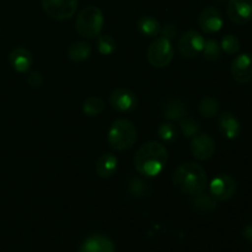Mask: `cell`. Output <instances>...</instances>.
I'll return each mask as SVG.
<instances>
[{
  "label": "cell",
  "mask_w": 252,
  "mask_h": 252,
  "mask_svg": "<svg viewBox=\"0 0 252 252\" xmlns=\"http://www.w3.org/2000/svg\"><path fill=\"white\" fill-rule=\"evenodd\" d=\"M219 129H220L221 134L228 139H235L240 135L241 126L238 118L230 112L221 113L219 117Z\"/></svg>",
  "instance_id": "obj_15"
},
{
  "label": "cell",
  "mask_w": 252,
  "mask_h": 252,
  "mask_svg": "<svg viewBox=\"0 0 252 252\" xmlns=\"http://www.w3.org/2000/svg\"><path fill=\"white\" fill-rule=\"evenodd\" d=\"M137 142V128L130 121L117 120L108 130V144L115 150H127Z\"/></svg>",
  "instance_id": "obj_4"
},
{
  "label": "cell",
  "mask_w": 252,
  "mask_h": 252,
  "mask_svg": "<svg viewBox=\"0 0 252 252\" xmlns=\"http://www.w3.org/2000/svg\"><path fill=\"white\" fill-rule=\"evenodd\" d=\"M161 31H162V37H165V38L169 39V41L174 39L177 34L176 25L172 24V22H169V24L165 25L164 29H162Z\"/></svg>",
  "instance_id": "obj_30"
},
{
  "label": "cell",
  "mask_w": 252,
  "mask_h": 252,
  "mask_svg": "<svg viewBox=\"0 0 252 252\" xmlns=\"http://www.w3.org/2000/svg\"><path fill=\"white\" fill-rule=\"evenodd\" d=\"M138 29L145 37H155L161 32L159 21L153 16H143L138 21Z\"/></svg>",
  "instance_id": "obj_20"
},
{
  "label": "cell",
  "mask_w": 252,
  "mask_h": 252,
  "mask_svg": "<svg viewBox=\"0 0 252 252\" xmlns=\"http://www.w3.org/2000/svg\"><path fill=\"white\" fill-rule=\"evenodd\" d=\"M217 1H225V0H217Z\"/></svg>",
  "instance_id": "obj_33"
},
{
  "label": "cell",
  "mask_w": 252,
  "mask_h": 252,
  "mask_svg": "<svg viewBox=\"0 0 252 252\" xmlns=\"http://www.w3.org/2000/svg\"><path fill=\"white\" fill-rule=\"evenodd\" d=\"M79 252H116V246L106 236L94 234L83 241Z\"/></svg>",
  "instance_id": "obj_14"
},
{
  "label": "cell",
  "mask_w": 252,
  "mask_h": 252,
  "mask_svg": "<svg viewBox=\"0 0 252 252\" xmlns=\"http://www.w3.org/2000/svg\"><path fill=\"white\" fill-rule=\"evenodd\" d=\"M110 105L113 110L120 112H128L133 111L138 106V98L134 93L128 89H116L110 95Z\"/></svg>",
  "instance_id": "obj_11"
},
{
  "label": "cell",
  "mask_w": 252,
  "mask_h": 252,
  "mask_svg": "<svg viewBox=\"0 0 252 252\" xmlns=\"http://www.w3.org/2000/svg\"><path fill=\"white\" fill-rule=\"evenodd\" d=\"M209 189H211V196L216 201H228L235 194L236 182L230 175L221 174L212 180Z\"/></svg>",
  "instance_id": "obj_7"
},
{
  "label": "cell",
  "mask_w": 252,
  "mask_h": 252,
  "mask_svg": "<svg viewBox=\"0 0 252 252\" xmlns=\"http://www.w3.org/2000/svg\"><path fill=\"white\" fill-rule=\"evenodd\" d=\"M158 134H159L160 139H162L164 142H174L177 137V130L175 128L174 125L171 123H162L161 126L158 129Z\"/></svg>",
  "instance_id": "obj_29"
},
{
  "label": "cell",
  "mask_w": 252,
  "mask_h": 252,
  "mask_svg": "<svg viewBox=\"0 0 252 252\" xmlns=\"http://www.w3.org/2000/svg\"><path fill=\"white\" fill-rule=\"evenodd\" d=\"M105 108V101L97 96H91L88 97L83 103V112L85 115L94 117V116L100 115Z\"/></svg>",
  "instance_id": "obj_22"
},
{
  "label": "cell",
  "mask_w": 252,
  "mask_h": 252,
  "mask_svg": "<svg viewBox=\"0 0 252 252\" xmlns=\"http://www.w3.org/2000/svg\"><path fill=\"white\" fill-rule=\"evenodd\" d=\"M231 75L240 84L252 80V54L244 53L234 59L231 64Z\"/></svg>",
  "instance_id": "obj_12"
},
{
  "label": "cell",
  "mask_w": 252,
  "mask_h": 252,
  "mask_svg": "<svg viewBox=\"0 0 252 252\" xmlns=\"http://www.w3.org/2000/svg\"><path fill=\"white\" fill-rule=\"evenodd\" d=\"M148 62L155 68H165L171 63L174 58V48H172L171 41L165 37L155 38L150 43L147 51Z\"/></svg>",
  "instance_id": "obj_5"
},
{
  "label": "cell",
  "mask_w": 252,
  "mask_h": 252,
  "mask_svg": "<svg viewBox=\"0 0 252 252\" xmlns=\"http://www.w3.org/2000/svg\"><path fill=\"white\" fill-rule=\"evenodd\" d=\"M167 162V150L161 143L147 142L138 149L134 157L137 171L144 176L153 177L164 170Z\"/></svg>",
  "instance_id": "obj_1"
},
{
  "label": "cell",
  "mask_w": 252,
  "mask_h": 252,
  "mask_svg": "<svg viewBox=\"0 0 252 252\" xmlns=\"http://www.w3.org/2000/svg\"><path fill=\"white\" fill-rule=\"evenodd\" d=\"M206 41L199 32L194 30L185 32L179 41V51L185 58H194L198 56L202 51Z\"/></svg>",
  "instance_id": "obj_8"
},
{
  "label": "cell",
  "mask_w": 252,
  "mask_h": 252,
  "mask_svg": "<svg viewBox=\"0 0 252 252\" xmlns=\"http://www.w3.org/2000/svg\"><path fill=\"white\" fill-rule=\"evenodd\" d=\"M162 115L169 121L181 120L187 115L186 102L177 97L166 98L162 105Z\"/></svg>",
  "instance_id": "obj_16"
},
{
  "label": "cell",
  "mask_w": 252,
  "mask_h": 252,
  "mask_svg": "<svg viewBox=\"0 0 252 252\" xmlns=\"http://www.w3.org/2000/svg\"><path fill=\"white\" fill-rule=\"evenodd\" d=\"M220 106L219 102L213 97H204L199 103V112L203 117L213 118L219 113Z\"/></svg>",
  "instance_id": "obj_24"
},
{
  "label": "cell",
  "mask_w": 252,
  "mask_h": 252,
  "mask_svg": "<svg viewBox=\"0 0 252 252\" xmlns=\"http://www.w3.org/2000/svg\"><path fill=\"white\" fill-rule=\"evenodd\" d=\"M191 206L194 211L199 213H208L216 209L217 201L212 196L201 193L198 196H194V198L191 201Z\"/></svg>",
  "instance_id": "obj_21"
},
{
  "label": "cell",
  "mask_w": 252,
  "mask_h": 252,
  "mask_svg": "<svg viewBox=\"0 0 252 252\" xmlns=\"http://www.w3.org/2000/svg\"><path fill=\"white\" fill-rule=\"evenodd\" d=\"M103 27V14L98 7L86 6L78 14L75 21L76 32L81 37L93 39L100 36Z\"/></svg>",
  "instance_id": "obj_3"
},
{
  "label": "cell",
  "mask_w": 252,
  "mask_h": 252,
  "mask_svg": "<svg viewBox=\"0 0 252 252\" xmlns=\"http://www.w3.org/2000/svg\"><path fill=\"white\" fill-rule=\"evenodd\" d=\"M90 54L91 47L86 42H74L68 48V57L70 58V61L75 62V63H80V62L86 61V59H89Z\"/></svg>",
  "instance_id": "obj_19"
},
{
  "label": "cell",
  "mask_w": 252,
  "mask_h": 252,
  "mask_svg": "<svg viewBox=\"0 0 252 252\" xmlns=\"http://www.w3.org/2000/svg\"><path fill=\"white\" fill-rule=\"evenodd\" d=\"M27 83L32 88H39L42 85V83H43V76H42V74L39 71H33L27 78Z\"/></svg>",
  "instance_id": "obj_31"
},
{
  "label": "cell",
  "mask_w": 252,
  "mask_h": 252,
  "mask_svg": "<svg viewBox=\"0 0 252 252\" xmlns=\"http://www.w3.org/2000/svg\"><path fill=\"white\" fill-rule=\"evenodd\" d=\"M204 59H207L208 62H217L220 59L221 56V47L214 39H208L206 41L203 47V51H202Z\"/></svg>",
  "instance_id": "obj_25"
},
{
  "label": "cell",
  "mask_w": 252,
  "mask_h": 252,
  "mask_svg": "<svg viewBox=\"0 0 252 252\" xmlns=\"http://www.w3.org/2000/svg\"><path fill=\"white\" fill-rule=\"evenodd\" d=\"M128 189L129 192L135 197H143L148 196L150 193V186L149 184L144 182L143 180L138 179V177H133L128 184Z\"/></svg>",
  "instance_id": "obj_26"
},
{
  "label": "cell",
  "mask_w": 252,
  "mask_h": 252,
  "mask_svg": "<svg viewBox=\"0 0 252 252\" xmlns=\"http://www.w3.org/2000/svg\"><path fill=\"white\" fill-rule=\"evenodd\" d=\"M243 234H244V238H245L246 240L251 241V243H252V225L246 226V228L244 229Z\"/></svg>",
  "instance_id": "obj_32"
},
{
  "label": "cell",
  "mask_w": 252,
  "mask_h": 252,
  "mask_svg": "<svg viewBox=\"0 0 252 252\" xmlns=\"http://www.w3.org/2000/svg\"><path fill=\"white\" fill-rule=\"evenodd\" d=\"M214 152H216V143L211 135L206 133H198L192 138L191 153L197 160L204 161L211 159L214 155Z\"/></svg>",
  "instance_id": "obj_10"
},
{
  "label": "cell",
  "mask_w": 252,
  "mask_h": 252,
  "mask_svg": "<svg viewBox=\"0 0 252 252\" xmlns=\"http://www.w3.org/2000/svg\"><path fill=\"white\" fill-rule=\"evenodd\" d=\"M221 51H224L228 54H236L240 49V41L234 34H226L224 38L221 39Z\"/></svg>",
  "instance_id": "obj_28"
},
{
  "label": "cell",
  "mask_w": 252,
  "mask_h": 252,
  "mask_svg": "<svg viewBox=\"0 0 252 252\" xmlns=\"http://www.w3.org/2000/svg\"><path fill=\"white\" fill-rule=\"evenodd\" d=\"M116 47H117V43H116L115 38L112 36H110V34L98 36L97 48L101 54H103V56H110V54H112L116 51Z\"/></svg>",
  "instance_id": "obj_27"
},
{
  "label": "cell",
  "mask_w": 252,
  "mask_h": 252,
  "mask_svg": "<svg viewBox=\"0 0 252 252\" xmlns=\"http://www.w3.org/2000/svg\"><path fill=\"white\" fill-rule=\"evenodd\" d=\"M174 186L181 193L198 196L207 187V175L203 167L196 162L181 164L172 175Z\"/></svg>",
  "instance_id": "obj_2"
},
{
  "label": "cell",
  "mask_w": 252,
  "mask_h": 252,
  "mask_svg": "<svg viewBox=\"0 0 252 252\" xmlns=\"http://www.w3.org/2000/svg\"><path fill=\"white\" fill-rule=\"evenodd\" d=\"M41 4L49 17L63 21L75 14L79 0H41Z\"/></svg>",
  "instance_id": "obj_6"
},
{
  "label": "cell",
  "mask_w": 252,
  "mask_h": 252,
  "mask_svg": "<svg viewBox=\"0 0 252 252\" xmlns=\"http://www.w3.org/2000/svg\"><path fill=\"white\" fill-rule=\"evenodd\" d=\"M226 14L234 24L246 25L252 20V1L251 0H229Z\"/></svg>",
  "instance_id": "obj_9"
},
{
  "label": "cell",
  "mask_w": 252,
  "mask_h": 252,
  "mask_svg": "<svg viewBox=\"0 0 252 252\" xmlns=\"http://www.w3.org/2000/svg\"><path fill=\"white\" fill-rule=\"evenodd\" d=\"M198 25L207 33H214L220 31L223 27V17L220 11L213 6H208L202 10L198 17Z\"/></svg>",
  "instance_id": "obj_13"
},
{
  "label": "cell",
  "mask_w": 252,
  "mask_h": 252,
  "mask_svg": "<svg viewBox=\"0 0 252 252\" xmlns=\"http://www.w3.org/2000/svg\"><path fill=\"white\" fill-rule=\"evenodd\" d=\"M9 62L12 68L16 71H19V73H26L32 66L33 59H32L31 53L27 49L22 48V47H17V48H15L10 53Z\"/></svg>",
  "instance_id": "obj_17"
},
{
  "label": "cell",
  "mask_w": 252,
  "mask_h": 252,
  "mask_svg": "<svg viewBox=\"0 0 252 252\" xmlns=\"http://www.w3.org/2000/svg\"><path fill=\"white\" fill-rule=\"evenodd\" d=\"M117 158L111 154V153H106V154L101 155L97 161H96V174L102 177V179H108V177L115 175L116 170H117Z\"/></svg>",
  "instance_id": "obj_18"
},
{
  "label": "cell",
  "mask_w": 252,
  "mask_h": 252,
  "mask_svg": "<svg viewBox=\"0 0 252 252\" xmlns=\"http://www.w3.org/2000/svg\"><path fill=\"white\" fill-rule=\"evenodd\" d=\"M180 129L186 138H193L199 133L201 126L197 120L189 117V116H185L180 120Z\"/></svg>",
  "instance_id": "obj_23"
}]
</instances>
